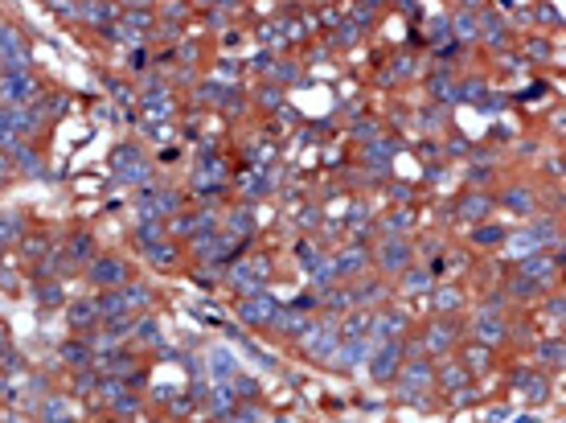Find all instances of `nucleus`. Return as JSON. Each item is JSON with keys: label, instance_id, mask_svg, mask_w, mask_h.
Here are the masks:
<instances>
[{"label": "nucleus", "instance_id": "nucleus-1", "mask_svg": "<svg viewBox=\"0 0 566 423\" xmlns=\"http://www.w3.org/2000/svg\"><path fill=\"white\" fill-rule=\"evenodd\" d=\"M33 94H38V83H33V74L21 66V70H4L0 74V103H8V107H25V103H33Z\"/></svg>", "mask_w": 566, "mask_h": 423}, {"label": "nucleus", "instance_id": "nucleus-2", "mask_svg": "<svg viewBox=\"0 0 566 423\" xmlns=\"http://www.w3.org/2000/svg\"><path fill=\"white\" fill-rule=\"evenodd\" d=\"M135 210H140V222H156V218H169L181 210V197L169 189H140Z\"/></svg>", "mask_w": 566, "mask_h": 423}, {"label": "nucleus", "instance_id": "nucleus-3", "mask_svg": "<svg viewBox=\"0 0 566 423\" xmlns=\"http://www.w3.org/2000/svg\"><path fill=\"white\" fill-rule=\"evenodd\" d=\"M115 177H119L124 185H140V181L148 177V160H144V152H140L135 144H124V148L115 152Z\"/></svg>", "mask_w": 566, "mask_h": 423}, {"label": "nucleus", "instance_id": "nucleus-4", "mask_svg": "<svg viewBox=\"0 0 566 423\" xmlns=\"http://www.w3.org/2000/svg\"><path fill=\"white\" fill-rule=\"evenodd\" d=\"M25 62H29V46H25L21 29L0 25V66H4V70H21Z\"/></svg>", "mask_w": 566, "mask_h": 423}, {"label": "nucleus", "instance_id": "nucleus-5", "mask_svg": "<svg viewBox=\"0 0 566 423\" xmlns=\"http://www.w3.org/2000/svg\"><path fill=\"white\" fill-rule=\"evenodd\" d=\"M300 341H304V354L308 358H320V362H328L333 358V349H337V329L333 325H308L304 333H300Z\"/></svg>", "mask_w": 566, "mask_h": 423}, {"label": "nucleus", "instance_id": "nucleus-6", "mask_svg": "<svg viewBox=\"0 0 566 423\" xmlns=\"http://www.w3.org/2000/svg\"><path fill=\"white\" fill-rule=\"evenodd\" d=\"M90 280L99 288H124L128 283V267L115 255H103V259H90Z\"/></svg>", "mask_w": 566, "mask_h": 423}, {"label": "nucleus", "instance_id": "nucleus-7", "mask_svg": "<svg viewBox=\"0 0 566 423\" xmlns=\"http://www.w3.org/2000/svg\"><path fill=\"white\" fill-rule=\"evenodd\" d=\"M275 313H279V304H275L267 292L247 296V300H242V308H238V317H242L247 325H271V321H275Z\"/></svg>", "mask_w": 566, "mask_h": 423}, {"label": "nucleus", "instance_id": "nucleus-8", "mask_svg": "<svg viewBox=\"0 0 566 423\" xmlns=\"http://www.w3.org/2000/svg\"><path fill=\"white\" fill-rule=\"evenodd\" d=\"M144 111H148V119H169L173 115V94L165 91L160 83H152L144 91Z\"/></svg>", "mask_w": 566, "mask_h": 423}, {"label": "nucleus", "instance_id": "nucleus-9", "mask_svg": "<svg viewBox=\"0 0 566 423\" xmlns=\"http://www.w3.org/2000/svg\"><path fill=\"white\" fill-rule=\"evenodd\" d=\"M111 17H115V4H111V0H83V8H78V21H87L94 29H107Z\"/></svg>", "mask_w": 566, "mask_h": 423}, {"label": "nucleus", "instance_id": "nucleus-10", "mask_svg": "<svg viewBox=\"0 0 566 423\" xmlns=\"http://www.w3.org/2000/svg\"><path fill=\"white\" fill-rule=\"evenodd\" d=\"M398 358H402V345L398 341H382V349L374 354V378H394Z\"/></svg>", "mask_w": 566, "mask_h": 423}, {"label": "nucleus", "instance_id": "nucleus-11", "mask_svg": "<svg viewBox=\"0 0 566 423\" xmlns=\"http://www.w3.org/2000/svg\"><path fill=\"white\" fill-rule=\"evenodd\" d=\"M263 272H267L263 263H238V267H234V288L247 292V296H255V292L263 288V280H259Z\"/></svg>", "mask_w": 566, "mask_h": 423}, {"label": "nucleus", "instance_id": "nucleus-12", "mask_svg": "<svg viewBox=\"0 0 566 423\" xmlns=\"http://www.w3.org/2000/svg\"><path fill=\"white\" fill-rule=\"evenodd\" d=\"M25 235V218L17 210H0V247H13Z\"/></svg>", "mask_w": 566, "mask_h": 423}, {"label": "nucleus", "instance_id": "nucleus-13", "mask_svg": "<svg viewBox=\"0 0 566 423\" xmlns=\"http://www.w3.org/2000/svg\"><path fill=\"white\" fill-rule=\"evenodd\" d=\"M427 382H431V370H427L423 362H415V366H410V370L402 374V382H398V390H402V395L410 399V395H423V390H427Z\"/></svg>", "mask_w": 566, "mask_h": 423}, {"label": "nucleus", "instance_id": "nucleus-14", "mask_svg": "<svg viewBox=\"0 0 566 423\" xmlns=\"http://www.w3.org/2000/svg\"><path fill=\"white\" fill-rule=\"evenodd\" d=\"M369 349H374V341H369V337H353V341H345V349H341V354H337V366H357V362H361V358H369Z\"/></svg>", "mask_w": 566, "mask_h": 423}, {"label": "nucleus", "instance_id": "nucleus-15", "mask_svg": "<svg viewBox=\"0 0 566 423\" xmlns=\"http://www.w3.org/2000/svg\"><path fill=\"white\" fill-rule=\"evenodd\" d=\"M210 374L218 378L222 386H230V382L238 378V366H234V358H230L226 349H214V354H210Z\"/></svg>", "mask_w": 566, "mask_h": 423}, {"label": "nucleus", "instance_id": "nucleus-16", "mask_svg": "<svg viewBox=\"0 0 566 423\" xmlns=\"http://www.w3.org/2000/svg\"><path fill=\"white\" fill-rule=\"evenodd\" d=\"M271 325H275L279 333H304L308 329V313H300V308H279Z\"/></svg>", "mask_w": 566, "mask_h": 423}, {"label": "nucleus", "instance_id": "nucleus-17", "mask_svg": "<svg viewBox=\"0 0 566 423\" xmlns=\"http://www.w3.org/2000/svg\"><path fill=\"white\" fill-rule=\"evenodd\" d=\"M42 420L45 423H78V415H74V407H70L66 399H45Z\"/></svg>", "mask_w": 566, "mask_h": 423}, {"label": "nucleus", "instance_id": "nucleus-18", "mask_svg": "<svg viewBox=\"0 0 566 423\" xmlns=\"http://www.w3.org/2000/svg\"><path fill=\"white\" fill-rule=\"evenodd\" d=\"M144 255H148L156 267H173V263H176V247H173V242H165V238H156V242H144Z\"/></svg>", "mask_w": 566, "mask_h": 423}, {"label": "nucleus", "instance_id": "nucleus-19", "mask_svg": "<svg viewBox=\"0 0 566 423\" xmlns=\"http://www.w3.org/2000/svg\"><path fill=\"white\" fill-rule=\"evenodd\" d=\"M476 337L484 341V345H497V341L505 337V325H501L492 313H480V317H476Z\"/></svg>", "mask_w": 566, "mask_h": 423}, {"label": "nucleus", "instance_id": "nucleus-20", "mask_svg": "<svg viewBox=\"0 0 566 423\" xmlns=\"http://www.w3.org/2000/svg\"><path fill=\"white\" fill-rule=\"evenodd\" d=\"M119 292H124V304H128V313H144V308L152 304V292H148L144 283H124Z\"/></svg>", "mask_w": 566, "mask_h": 423}, {"label": "nucleus", "instance_id": "nucleus-21", "mask_svg": "<svg viewBox=\"0 0 566 423\" xmlns=\"http://www.w3.org/2000/svg\"><path fill=\"white\" fill-rule=\"evenodd\" d=\"M410 259V247L402 242V238H390V242H382V267H402Z\"/></svg>", "mask_w": 566, "mask_h": 423}, {"label": "nucleus", "instance_id": "nucleus-22", "mask_svg": "<svg viewBox=\"0 0 566 423\" xmlns=\"http://www.w3.org/2000/svg\"><path fill=\"white\" fill-rule=\"evenodd\" d=\"M94 317H99V304H94V300H78V304L70 308V325H74V329H90Z\"/></svg>", "mask_w": 566, "mask_h": 423}, {"label": "nucleus", "instance_id": "nucleus-23", "mask_svg": "<svg viewBox=\"0 0 566 423\" xmlns=\"http://www.w3.org/2000/svg\"><path fill=\"white\" fill-rule=\"evenodd\" d=\"M8 156H13V165H17L21 173H33V177H42V160L33 156V148H25V144H21V148H13Z\"/></svg>", "mask_w": 566, "mask_h": 423}, {"label": "nucleus", "instance_id": "nucleus-24", "mask_svg": "<svg viewBox=\"0 0 566 423\" xmlns=\"http://www.w3.org/2000/svg\"><path fill=\"white\" fill-rule=\"evenodd\" d=\"M210 411H214L218 420H230V415H234V390H230V386H222V390L210 395Z\"/></svg>", "mask_w": 566, "mask_h": 423}, {"label": "nucleus", "instance_id": "nucleus-25", "mask_svg": "<svg viewBox=\"0 0 566 423\" xmlns=\"http://www.w3.org/2000/svg\"><path fill=\"white\" fill-rule=\"evenodd\" d=\"M550 272H554V267H550V263H546V259H525V280H550Z\"/></svg>", "mask_w": 566, "mask_h": 423}, {"label": "nucleus", "instance_id": "nucleus-26", "mask_svg": "<svg viewBox=\"0 0 566 423\" xmlns=\"http://www.w3.org/2000/svg\"><path fill=\"white\" fill-rule=\"evenodd\" d=\"M90 255H94V242H90L87 235H78L74 242H70V259H74V263H87Z\"/></svg>", "mask_w": 566, "mask_h": 423}, {"label": "nucleus", "instance_id": "nucleus-27", "mask_svg": "<svg viewBox=\"0 0 566 423\" xmlns=\"http://www.w3.org/2000/svg\"><path fill=\"white\" fill-rule=\"evenodd\" d=\"M505 206H509V210H522V214H529V210H533V197H529L525 189H513V193H505Z\"/></svg>", "mask_w": 566, "mask_h": 423}, {"label": "nucleus", "instance_id": "nucleus-28", "mask_svg": "<svg viewBox=\"0 0 566 423\" xmlns=\"http://www.w3.org/2000/svg\"><path fill=\"white\" fill-rule=\"evenodd\" d=\"M361 263H365V251H345V255H341L333 267H337V272H357Z\"/></svg>", "mask_w": 566, "mask_h": 423}, {"label": "nucleus", "instance_id": "nucleus-29", "mask_svg": "<svg viewBox=\"0 0 566 423\" xmlns=\"http://www.w3.org/2000/svg\"><path fill=\"white\" fill-rule=\"evenodd\" d=\"M402 288H406V292H423V288H431V276H427V272H406Z\"/></svg>", "mask_w": 566, "mask_h": 423}, {"label": "nucleus", "instance_id": "nucleus-30", "mask_svg": "<svg viewBox=\"0 0 566 423\" xmlns=\"http://www.w3.org/2000/svg\"><path fill=\"white\" fill-rule=\"evenodd\" d=\"M62 358H66V362H87V358H90V345H83V341H70V345L62 349Z\"/></svg>", "mask_w": 566, "mask_h": 423}, {"label": "nucleus", "instance_id": "nucleus-31", "mask_svg": "<svg viewBox=\"0 0 566 423\" xmlns=\"http://www.w3.org/2000/svg\"><path fill=\"white\" fill-rule=\"evenodd\" d=\"M447 341H451V333L443 329V325H435V329L427 333V349H435V354L439 349H447Z\"/></svg>", "mask_w": 566, "mask_h": 423}, {"label": "nucleus", "instance_id": "nucleus-32", "mask_svg": "<svg viewBox=\"0 0 566 423\" xmlns=\"http://www.w3.org/2000/svg\"><path fill=\"white\" fill-rule=\"evenodd\" d=\"M484 214H488V201H484V197H468V201H464V218H484Z\"/></svg>", "mask_w": 566, "mask_h": 423}, {"label": "nucleus", "instance_id": "nucleus-33", "mask_svg": "<svg viewBox=\"0 0 566 423\" xmlns=\"http://www.w3.org/2000/svg\"><path fill=\"white\" fill-rule=\"evenodd\" d=\"M230 231H234V235H247V231H251V218H247V210H234V214H230Z\"/></svg>", "mask_w": 566, "mask_h": 423}, {"label": "nucleus", "instance_id": "nucleus-34", "mask_svg": "<svg viewBox=\"0 0 566 423\" xmlns=\"http://www.w3.org/2000/svg\"><path fill=\"white\" fill-rule=\"evenodd\" d=\"M74 386H78V390H94V386H99V374H94V370H78Z\"/></svg>", "mask_w": 566, "mask_h": 423}, {"label": "nucleus", "instance_id": "nucleus-35", "mask_svg": "<svg viewBox=\"0 0 566 423\" xmlns=\"http://www.w3.org/2000/svg\"><path fill=\"white\" fill-rule=\"evenodd\" d=\"M13 173H17V165H13V156H8V152L0 148V185H4V181H8Z\"/></svg>", "mask_w": 566, "mask_h": 423}, {"label": "nucleus", "instance_id": "nucleus-36", "mask_svg": "<svg viewBox=\"0 0 566 423\" xmlns=\"http://www.w3.org/2000/svg\"><path fill=\"white\" fill-rule=\"evenodd\" d=\"M435 304H439V308H456V304H460V292H451V288H443V292H439V296H435Z\"/></svg>", "mask_w": 566, "mask_h": 423}, {"label": "nucleus", "instance_id": "nucleus-37", "mask_svg": "<svg viewBox=\"0 0 566 423\" xmlns=\"http://www.w3.org/2000/svg\"><path fill=\"white\" fill-rule=\"evenodd\" d=\"M542 362H563L566 358V349H558V345H542V354H538Z\"/></svg>", "mask_w": 566, "mask_h": 423}, {"label": "nucleus", "instance_id": "nucleus-38", "mask_svg": "<svg viewBox=\"0 0 566 423\" xmlns=\"http://www.w3.org/2000/svg\"><path fill=\"white\" fill-rule=\"evenodd\" d=\"M501 231H497V226H484V231H476V242H501Z\"/></svg>", "mask_w": 566, "mask_h": 423}, {"label": "nucleus", "instance_id": "nucleus-39", "mask_svg": "<svg viewBox=\"0 0 566 423\" xmlns=\"http://www.w3.org/2000/svg\"><path fill=\"white\" fill-rule=\"evenodd\" d=\"M456 29H460V38H472V33H476V21H472V17H460Z\"/></svg>", "mask_w": 566, "mask_h": 423}, {"label": "nucleus", "instance_id": "nucleus-40", "mask_svg": "<svg viewBox=\"0 0 566 423\" xmlns=\"http://www.w3.org/2000/svg\"><path fill=\"white\" fill-rule=\"evenodd\" d=\"M226 423H259V411H238L234 420H226Z\"/></svg>", "mask_w": 566, "mask_h": 423}, {"label": "nucleus", "instance_id": "nucleus-41", "mask_svg": "<svg viewBox=\"0 0 566 423\" xmlns=\"http://www.w3.org/2000/svg\"><path fill=\"white\" fill-rule=\"evenodd\" d=\"M58 296H62L58 288H42V300H45V304H58Z\"/></svg>", "mask_w": 566, "mask_h": 423}, {"label": "nucleus", "instance_id": "nucleus-42", "mask_svg": "<svg viewBox=\"0 0 566 423\" xmlns=\"http://www.w3.org/2000/svg\"><path fill=\"white\" fill-rule=\"evenodd\" d=\"M443 382H451V386H460V382H464V374H460V370H443Z\"/></svg>", "mask_w": 566, "mask_h": 423}, {"label": "nucleus", "instance_id": "nucleus-43", "mask_svg": "<svg viewBox=\"0 0 566 423\" xmlns=\"http://www.w3.org/2000/svg\"><path fill=\"white\" fill-rule=\"evenodd\" d=\"M0 354H4V333H0Z\"/></svg>", "mask_w": 566, "mask_h": 423}, {"label": "nucleus", "instance_id": "nucleus-44", "mask_svg": "<svg viewBox=\"0 0 566 423\" xmlns=\"http://www.w3.org/2000/svg\"><path fill=\"white\" fill-rule=\"evenodd\" d=\"M45 4H62V0H45Z\"/></svg>", "mask_w": 566, "mask_h": 423}, {"label": "nucleus", "instance_id": "nucleus-45", "mask_svg": "<svg viewBox=\"0 0 566 423\" xmlns=\"http://www.w3.org/2000/svg\"><path fill=\"white\" fill-rule=\"evenodd\" d=\"M275 423H292V420H275Z\"/></svg>", "mask_w": 566, "mask_h": 423}, {"label": "nucleus", "instance_id": "nucleus-46", "mask_svg": "<svg viewBox=\"0 0 566 423\" xmlns=\"http://www.w3.org/2000/svg\"><path fill=\"white\" fill-rule=\"evenodd\" d=\"M0 390H4V382H0Z\"/></svg>", "mask_w": 566, "mask_h": 423}, {"label": "nucleus", "instance_id": "nucleus-47", "mask_svg": "<svg viewBox=\"0 0 566 423\" xmlns=\"http://www.w3.org/2000/svg\"><path fill=\"white\" fill-rule=\"evenodd\" d=\"M0 74H4V66H0Z\"/></svg>", "mask_w": 566, "mask_h": 423}, {"label": "nucleus", "instance_id": "nucleus-48", "mask_svg": "<svg viewBox=\"0 0 566 423\" xmlns=\"http://www.w3.org/2000/svg\"><path fill=\"white\" fill-rule=\"evenodd\" d=\"M144 423H148V420H144Z\"/></svg>", "mask_w": 566, "mask_h": 423}]
</instances>
